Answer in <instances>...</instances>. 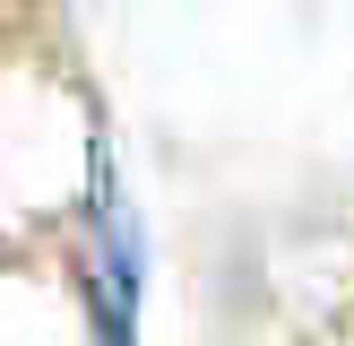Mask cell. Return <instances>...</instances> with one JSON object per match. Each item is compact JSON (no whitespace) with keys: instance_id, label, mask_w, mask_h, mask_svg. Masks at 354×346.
I'll return each instance as SVG.
<instances>
[{"instance_id":"6da1fadb","label":"cell","mask_w":354,"mask_h":346,"mask_svg":"<svg viewBox=\"0 0 354 346\" xmlns=\"http://www.w3.org/2000/svg\"><path fill=\"white\" fill-rule=\"evenodd\" d=\"M86 277H95L104 346H138V217L113 173H95V199H86Z\"/></svg>"}]
</instances>
